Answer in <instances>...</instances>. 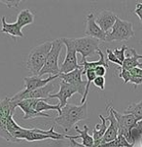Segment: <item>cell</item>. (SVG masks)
Wrapping results in <instances>:
<instances>
[{
    "instance_id": "cell-31",
    "label": "cell",
    "mask_w": 142,
    "mask_h": 147,
    "mask_svg": "<svg viewBox=\"0 0 142 147\" xmlns=\"http://www.w3.org/2000/svg\"><path fill=\"white\" fill-rule=\"evenodd\" d=\"M129 82L135 85V87H137L138 85L142 84V77L137 76V75H131V81H129Z\"/></svg>"
},
{
    "instance_id": "cell-23",
    "label": "cell",
    "mask_w": 142,
    "mask_h": 147,
    "mask_svg": "<svg viewBox=\"0 0 142 147\" xmlns=\"http://www.w3.org/2000/svg\"><path fill=\"white\" fill-rule=\"evenodd\" d=\"M125 114H131L135 117L137 121H140L142 119V100L137 103H133L125 109Z\"/></svg>"
},
{
    "instance_id": "cell-2",
    "label": "cell",
    "mask_w": 142,
    "mask_h": 147,
    "mask_svg": "<svg viewBox=\"0 0 142 147\" xmlns=\"http://www.w3.org/2000/svg\"><path fill=\"white\" fill-rule=\"evenodd\" d=\"M51 48L52 41H46L34 47L28 54L26 59V68L33 74V76H38L39 72L43 68Z\"/></svg>"
},
{
    "instance_id": "cell-5",
    "label": "cell",
    "mask_w": 142,
    "mask_h": 147,
    "mask_svg": "<svg viewBox=\"0 0 142 147\" xmlns=\"http://www.w3.org/2000/svg\"><path fill=\"white\" fill-rule=\"evenodd\" d=\"M133 26L131 22L123 21L117 18L115 24L112 28L106 33L105 42H114V41H127L129 38L134 36Z\"/></svg>"
},
{
    "instance_id": "cell-1",
    "label": "cell",
    "mask_w": 142,
    "mask_h": 147,
    "mask_svg": "<svg viewBox=\"0 0 142 147\" xmlns=\"http://www.w3.org/2000/svg\"><path fill=\"white\" fill-rule=\"evenodd\" d=\"M88 117V102L81 105L67 103L63 108H61V115L55 118V122L59 127H61L65 133L73 129L74 125L79 121L85 120Z\"/></svg>"
},
{
    "instance_id": "cell-32",
    "label": "cell",
    "mask_w": 142,
    "mask_h": 147,
    "mask_svg": "<svg viewBox=\"0 0 142 147\" xmlns=\"http://www.w3.org/2000/svg\"><path fill=\"white\" fill-rule=\"evenodd\" d=\"M129 72L131 73V75H137L142 77V68H138V67H135V68H133L129 70Z\"/></svg>"
},
{
    "instance_id": "cell-26",
    "label": "cell",
    "mask_w": 142,
    "mask_h": 147,
    "mask_svg": "<svg viewBox=\"0 0 142 147\" xmlns=\"http://www.w3.org/2000/svg\"><path fill=\"white\" fill-rule=\"evenodd\" d=\"M106 53H107V59H108L110 63H115V64L119 65L120 67L122 66V63H120V61H119V59L116 58V56L114 55L113 51H111L110 49H107L106 50Z\"/></svg>"
},
{
    "instance_id": "cell-22",
    "label": "cell",
    "mask_w": 142,
    "mask_h": 147,
    "mask_svg": "<svg viewBox=\"0 0 142 147\" xmlns=\"http://www.w3.org/2000/svg\"><path fill=\"white\" fill-rule=\"evenodd\" d=\"M35 110L39 113H44V111L47 110H56L59 112V115H61V109L59 105H54V104H50L46 101V99H39L36 103Z\"/></svg>"
},
{
    "instance_id": "cell-16",
    "label": "cell",
    "mask_w": 142,
    "mask_h": 147,
    "mask_svg": "<svg viewBox=\"0 0 142 147\" xmlns=\"http://www.w3.org/2000/svg\"><path fill=\"white\" fill-rule=\"evenodd\" d=\"M1 32L8 34L13 38H18V37L22 38L24 36L22 31V28L16 24V22H13V24H9V22H6L5 17L1 18Z\"/></svg>"
},
{
    "instance_id": "cell-33",
    "label": "cell",
    "mask_w": 142,
    "mask_h": 147,
    "mask_svg": "<svg viewBox=\"0 0 142 147\" xmlns=\"http://www.w3.org/2000/svg\"><path fill=\"white\" fill-rule=\"evenodd\" d=\"M68 142H69V147H85L83 144L76 142V141L73 140V139H69Z\"/></svg>"
},
{
    "instance_id": "cell-12",
    "label": "cell",
    "mask_w": 142,
    "mask_h": 147,
    "mask_svg": "<svg viewBox=\"0 0 142 147\" xmlns=\"http://www.w3.org/2000/svg\"><path fill=\"white\" fill-rule=\"evenodd\" d=\"M75 94H78L75 87L61 80V82H59V91L57 94H50L48 98H58L59 100V105L61 109L67 104L68 98H70Z\"/></svg>"
},
{
    "instance_id": "cell-25",
    "label": "cell",
    "mask_w": 142,
    "mask_h": 147,
    "mask_svg": "<svg viewBox=\"0 0 142 147\" xmlns=\"http://www.w3.org/2000/svg\"><path fill=\"white\" fill-rule=\"evenodd\" d=\"M120 68H121V71H120V74H119V77L123 79L125 84L129 83L131 78V73L129 70H127V69L123 68V67H120Z\"/></svg>"
},
{
    "instance_id": "cell-18",
    "label": "cell",
    "mask_w": 142,
    "mask_h": 147,
    "mask_svg": "<svg viewBox=\"0 0 142 147\" xmlns=\"http://www.w3.org/2000/svg\"><path fill=\"white\" fill-rule=\"evenodd\" d=\"M129 51L131 53V56L125 59L121 67L129 71L133 68H135V67L142 68V64L139 63V59H142V55H139L134 48H129Z\"/></svg>"
},
{
    "instance_id": "cell-8",
    "label": "cell",
    "mask_w": 142,
    "mask_h": 147,
    "mask_svg": "<svg viewBox=\"0 0 142 147\" xmlns=\"http://www.w3.org/2000/svg\"><path fill=\"white\" fill-rule=\"evenodd\" d=\"M72 44L75 48L77 53L82 55L83 61H86L87 57L93 55L99 48L100 41L96 38H92L89 36L79 37V38H71Z\"/></svg>"
},
{
    "instance_id": "cell-20",
    "label": "cell",
    "mask_w": 142,
    "mask_h": 147,
    "mask_svg": "<svg viewBox=\"0 0 142 147\" xmlns=\"http://www.w3.org/2000/svg\"><path fill=\"white\" fill-rule=\"evenodd\" d=\"M34 22V14L29 9L22 10L18 14L16 24L22 29V27L29 26Z\"/></svg>"
},
{
    "instance_id": "cell-10",
    "label": "cell",
    "mask_w": 142,
    "mask_h": 147,
    "mask_svg": "<svg viewBox=\"0 0 142 147\" xmlns=\"http://www.w3.org/2000/svg\"><path fill=\"white\" fill-rule=\"evenodd\" d=\"M82 69H75V70L69 72V73L62 74L59 73V78L61 81L65 82L67 84H70L73 87H75L77 93L80 94H84L85 89H86L87 81L82 80Z\"/></svg>"
},
{
    "instance_id": "cell-11",
    "label": "cell",
    "mask_w": 142,
    "mask_h": 147,
    "mask_svg": "<svg viewBox=\"0 0 142 147\" xmlns=\"http://www.w3.org/2000/svg\"><path fill=\"white\" fill-rule=\"evenodd\" d=\"M39 99H24L17 103V107H20L24 111V120H29V119H35L39 117H45V118H51V116L47 113H39L35 110L36 103Z\"/></svg>"
},
{
    "instance_id": "cell-27",
    "label": "cell",
    "mask_w": 142,
    "mask_h": 147,
    "mask_svg": "<svg viewBox=\"0 0 142 147\" xmlns=\"http://www.w3.org/2000/svg\"><path fill=\"white\" fill-rule=\"evenodd\" d=\"M93 83L94 86L98 87L99 89L102 90L103 91L104 89H105V77H98L96 76V79L93 81Z\"/></svg>"
},
{
    "instance_id": "cell-17",
    "label": "cell",
    "mask_w": 142,
    "mask_h": 147,
    "mask_svg": "<svg viewBox=\"0 0 142 147\" xmlns=\"http://www.w3.org/2000/svg\"><path fill=\"white\" fill-rule=\"evenodd\" d=\"M84 129L83 131H81V129H79L77 127H75V131L77 133L79 134V136H65V138L66 139H73V140H75V139H78V138H81L82 139V143L85 147H93L94 146V138L92 136H90L89 134V127L87 125H84Z\"/></svg>"
},
{
    "instance_id": "cell-9",
    "label": "cell",
    "mask_w": 142,
    "mask_h": 147,
    "mask_svg": "<svg viewBox=\"0 0 142 147\" xmlns=\"http://www.w3.org/2000/svg\"><path fill=\"white\" fill-rule=\"evenodd\" d=\"M112 112H113L117 123H118V134H122L125 138H127L129 136V129L133 128L138 121L131 114H121L115 110L113 107H112Z\"/></svg>"
},
{
    "instance_id": "cell-6",
    "label": "cell",
    "mask_w": 142,
    "mask_h": 147,
    "mask_svg": "<svg viewBox=\"0 0 142 147\" xmlns=\"http://www.w3.org/2000/svg\"><path fill=\"white\" fill-rule=\"evenodd\" d=\"M55 90V85L53 83H49L46 86L40 89L33 90V91L27 92L26 90H22L19 93L14 94L11 98V101L16 104L24 99H48L49 96Z\"/></svg>"
},
{
    "instance_id": "cell-21",
    "label": "cell",
    "mask_w": 142,
    "mask_h": 147,
    "mask_svg": "<svg viewBox=\"0 0 142 147\" xmlns=\"http://www.w3.org/2000/svg\"><path fill=\"white\" fill-rule=\"evenodd\" d=\"M99 118L101 119V123L96 126V128L93 131V138L94 142H100L101 143V139L103 138L104 134H105L106 129H107V125H106V120L104 119V117L102 115H99Z\"/></svg>"
},
{
    "instance_id": "cell-3",
    "label": "cell",
    "mask_w": 142,
    "mask_h": 147,
    "mask_svg": "<svg viewBox=\"0 0 142 147\" xmlns=\"http://www.w3.org/2000/svg\"><path fill=\"white\" fill-rule=\"evenodd\" d=\"M62 48H63V43H62L61 38L52 41V48L50 50L48 56H47L43 68L39 72V77H42L45 74H49V76H55L61 73L59 65V58Z\"/></svg>"
},
{
    "instance_id": "cell-24",
    "label": "cell",
    "mask_w": 142,
    "mask_h": 147,
    "mask_svg": "<svg viewBox=\"0 0 142 147\" xmlns=\"http://www.w3.org/2000/svg\"><path fill=\"white\" fill-rule=\"evenodd\" d=\"M127 49H129L128 47H127L126 45H123L121 48H116V49H114V51H113V53L116 56V58L119 59L120 63H122V64H123V61H125V59H126L125 53H126Z\"/></svg>"
},
{
    "instance_id": "cell-13",
    "label": "cell",
    "mask_w": 142,
    "mask_h": 147,
    "mask_svg": "<svg viewBox=\"0 0 142 147\" xmlns=\"http://www.w3.org/2000/svg\"><path fill=\"white\" fill-rule=\"evenodd\" d=\"M117 15L114 12L110 11V10H101L100 12H98L96 16H94V20H96V24L100 27V28L104 32H108L112 28V26H114L116 20H117Z\"/></svg>"
},
{
    "instance_id": "cell-28",
    "label": "cell",
    "mask_w": 142,
    "mask_h": 147,
    "mask_svg": "<svg viewBox=\"0 0 142 147\" xmlns=\"http://www.w3.org/2000/svg\"><path fill=\"white\" fill-rule=\"evenodd\" d=\"M21 2L22 1H20V0H16V1L15 0H13V1H0V4L5 5L8 8H17L21 4Z\"/></svg>"
},
{
    "instance_id": "cell-15",
    "label": "cell",
    "mask_w": 142,
    "mask_h": 147,
    "mask_svg": "<svg viewBox=\"0 0 142 147\" xmlns=\"http://www.w3.org/2000/svg\"><path fill=\"white\" fill-rule=\"evenodd\" d=\"M59 76V75H55V76H49L46 79H42L39 76H30V77H24V89L26 91H33V90L40 89L42 87L46 86L47 84L51 83L52 81L55 79H58Z\"/></svg>"
},
{
    "instance_id": "cell-14",
    "label": "cell",
    "mask_w": 142,
    "mask_h": 147,
    "mask_svg": "<svg viewBox=\"0 0 142 147\" xmlns=\"http://www.w3.org/2000/svg\"><path fill=\"white\" fill-rule=\"evenodd\" d=\"M85 34H86V36L92 37V38H96L99 41L105 42L106 32H104L100 27L96 24V20H94V15L93 13L89 14L88 16H87Z\"/></svg>"
},
{
    "instance_id": "cell-34",
    "label": "cell",
    "mask_w": 142,
    "mask_h": 147,
    "mask_svg": "<svg viewBox=\"0 0 142 147\" xmlns=\"http://www.w3.org/2000/svg\"><path fill=\"white\" fill-rule=\"evenodd\" d=\"M136 127H137L138 129H140L141 131H142V119L140 121H138L137 123H136Z\"/></svg>"
},
{
    "instance_id": "cell-30",
    "label": "cell",
    "mask_w": 142,
    "mask_h": 147,
    "mask_svg": "<svg viewBox=\"0 0 142 147\" xmlns=\"http://www.w3.org/2000/svg\"><path fill=\"white\" fill-rule=\"evenodd\" d=\"M133 13L139 18V21L142 24V3L136 4V8L133 10Z\"/></svg>"
},
{
    "instance_id": "cell-19",
    "label": "cell",
    "mask_w": 142,
    "mask_h": 147,
    "mask_svg": "<svg viewBox=\"0 0 142 147\" xmlns=\"http://www.w3.org/2000/svg\"><path fill=\"white\" fill-rule=\"evenodd\" d=\"M99 55V59L98 61H82V63L80 65L82 66V75H85L86 74L87 71L89 70H94V68H96V66H99V65H102L104 67H106V68H108V64H107L106 61H105V58H104V54L103 52L101 51L100 49H98V51H96Z\"/></svg>"
},
{
    "instance_id": "cell-7",
    "label": "cell",
    "mask_w": 142,
    "mask_h": 147,
    "mask_svg": "<svg viewBox=\"0 0 142 147\" xmlns=\"http://www.w3.org/2000/svg\"><path fill=\"white\" fill-rule=\"evenodd\" d=\"M61 40L66 48V56L61 66L59 67V72L65 74L75 69H81L82 66L78 64V61H77V52L72 44L71 38H61Z\"/></svg>"
},
{
    "instance_id": "cell-4",
    "label": "cell",
    "mask_w": 142,
    "mask_h": 147,
    "mask_svg": "<svg viewBox=\"0 0 142 147\" xmlns=\"http://www.w3.org/2000/svg\"><path fill=\"white\" fill-rule=\"evenodd\" d=\"M16 104L11 101V98L5 96L0 98V138L12 143H18L17 140L12 138V136L7 131V122L11 116H14Z\"/></svg>"
},
{
    "instance_id": "cell-29",
    "label": "cell",
    "mask_w": 142,
    "mask_h": 147,
    "mask_svg": "<svg viewBox=\"0 0 142 147\" xmlns=\"http://www.w3.org/2000/svg\"><path fill=\"white\" fill-rule=\"evenodd\" d=\"M106 67L102 66V65H99V66H96V68L94 69V73H96V76L98 77H104L106 74Z\"/></svg>"
}]
</instances>
